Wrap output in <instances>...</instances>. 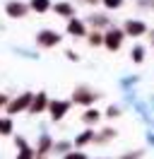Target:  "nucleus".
<instances>
[{"label":"nucleus","mask_w":154,"mask_h":159,"mask_svg":"<svg viewBox=\"0 0 154 159\" xmlns=\"http://www.w3.org/2000/svg\"><path fill=\"white\" fill-rule=\"evenodd\" d=\"M123 41H125V31L111 24V27H108V31L104 34V46L111 51V53H116V51H120Z\"/></svg>","instance_id":"obj_1"},{"label":"nucleus","mask_w":154,"mask_h":159,"mask_svg":"<svg viewBox=\"0 0 154 159\" xmlns=\"http://www.w3.org/2000/svg\"><path fill=\"white\" fill-rule=\"evenodd\" d=\"M99 97H101V94H99V92H94V89H89V87H77V89L72 92V101H75V104H82V106L94 104Z\"/></svg>","instance_id":"obj_2"},{"label":"nucleus","mask_w":154,"mask_h":159,"mask_svg":"<svg viewBox=\"0 0 154 159\" xmlns=\"http://www.w3.org/2000/svg\"><path fill=\"white\" fill-rule=\"evenodd\" d=\"M60 34L58 31H53V29H41L36 34V43L41 46V48H53V46H58L60 43Z\"/></svg>","instance_id":"obj_3"},{"label":"nucleus","mask_w":154,"mask_h":159,"mask_svg":"<svg viewBox=\"0 0 154 159\" xmlns=\"http://www.w3.org/2000/svg\"><path fill=\"white\" fill-rule=\"evenodd\" d=\"M31 99H34V94H31V92H24L22 97H17L15 101H10V104H7V113L12 116V113H19V111H29Z\"/></svg>","instance_id":"obj_4"},{"label":"nucleus","mask_w":154,"mask_h":159,"mask_svg":"<svg viewBox=\"0 0 154 159\" xmlns=\"http://www.w3.org/2000/svg\"><path fill=\"white\" fill-rule=\"evenodd\" d=\"M123 31H125V36H144L147 34V24H144L142 20H128L123 24Z\"/></svg>","instance_id":"obj_5"},{"label":"nucleus","mask_w":154,"mask_h":159,"mask_svg":"<svg viewBox=\"0 0 154 159\" xmlns=\"http://www.w3.org/2000/svg\"><path fill=\"white\" fill-rule=\"evenodd\" d=\"M29 7L24 2H19V0H10L7 5H5V15L12 17V20H22V17H27Z\"/></svg>","instance_id":"obj_6"},{"label":"nucleus","mask_w":154,"mask_h":159,"mask_svg":"<svg viewBox=\"0 0 154 159\" xmlns=\"http://www.w3.org/2000/svg\"><path fill=\"white\" fill-rule=\"evenodd\" d=\"M67 109H70V101H63V99L48 101V111H51V118H53V120H60V118H65Z\"/></svg>","instance_id":"obj_7"},{"label":"nucleus","mask_w":154,"mask_h":159,"mask_svg":"<svg viewBox=\"0 0 154 159\" xmlns=\"http://www.w3.org/2000/svg\"><path fill=\"white\" fill-rule=\"evenodd\" d=\"M67 34L72 39H82V36H87V24L82 20L72 17V20H67Z\"/></svg>","instance_id":"obj_8"},{"label":"nucleus","mask_w":154,"mask_h":159,"mask_svg":"<svg viewBox=\"0 0 154 159\" xmlns=\"http://www.w3.org/2000/svg\"><path fill=\"white\" fill-rule=\"evenodd\" d=\"M46 106H48L46 92H38V94H34V99H31V104H29V113H43Z\"/></svg>","instance_id":"obj_9"},{"label":"nucleus","mask_w":154,"mask_h":159,"mask_svg":"<svg viewBox=\"0 0 154 159\" xmlns=\"http://www.w3.org/2000/svg\"><path fill=\"white\" fill-rule=\"evenodd\" d=\"M53 12H56L58 17H65V20H72V17H75V7H72L70 2H56V5H53Z\"/></svg>","instance_id":"obj_10"},{"label":"nucleus","mask_w":154,"mask_h":159,"mask_svg":"<svg viewBox=\"0 0 154 159\" xmlns=\"http://www.w3.org/2000/svg\"><path fill=\"white\" fill-rule=\"evenodd\" d=\"M89 24H92V27H96V29H99V27H111V17H106V15H101V12H94V15H89Z\"/></svg>","instance_id":"obj_11"},{"label":"nucleus","mask_w":154,"mask_h":159,"mask_svg":"<svg viewBox=\"0 0 154 159\" xmlns=\"http://www.w3.org/2000/svg\"><path fill=\"white\" fill-rule=\"evenodd\" d=\"M94 138H96V133L92 128H87L82 135H77V138H75V147H84V145H89V142H94Z\"/></svg>","instance_id":"obj_12"},{"label":"nucleus","mask_w":154,"mask_h":159,"mask_svg":"<svg viewBox=\"0 0 154 159\" xmlns=\"http://www.w3.org/2000/svg\"><path fill=\"white\" fill-rule=\"evenodd\" d=\"M82 120H84L87 125H96V123L101 120V111H96V109H87L84 113H82Z\"/></svg>","instance_id":"obj_13"},{"label":"nucleus","mask_w":154,"mask_h":159,"mask_svg":"<svg viewBox=\"0 0 154 159\" xmlns=\"http://www.w3.org/2000/svg\"><path fill=\"white\" fill-rule=\"evenodd\" d=\"M29 7H31L34 12H38V15H43V12L51 10V0H31Z\"/></svg>","instance_id":"obj_14"},{"label":"nucleus","mask_w":154,"mask_h":159,"mask_svg":"<svg viewBox=\"0 0 154 159\" xmlns=\"http://www.w3.org/2000/svg\"><path fill=\"white\" fill-rule=\"evenodd\" d=\"M116 135H118V133H116L113 128H104V130H101V135H96V138H94V142H96V145H104V142H108V140H113Z\"/></svg>","instance_id":"obj_15"},{"label":"nucleus","mask_w":154,"mask_h":159,"mask_svg":"<svg viewBox=\"0 0 154 159\" xmlns=\"http://www.w3.org/2000/svg\"><path fill=\"white\" fill-rule=\"evenodd\" d=\"M130 60H133V63H142V60H144V46H142V43H135V46H133V51H130Z\"/></svg>","instance_id":"obj_16"},{"label":"nucleus","mask_w":154,"mask_h":159,"mask_svg":"<svg viewBox=\"0 0 154 159\" xmlns=\"http://www.w3.org/2000/svg\"><path fill=\"white\" fill-rule=\"evenodd\" d=\"M87 36H89V46H92V48H96V46H104V34H101V31L96 29V31H92V34H87Z\"/></svg>","instance_id":"obj_17"},{"label":"nucleus","mask_w":154,"mask_h":159,"mask_svg":"<svg viewBox=\"0 0 154 159\" xmlns=\"http://www.w3.org/2000/svg\"><path fill=\"white\" fill-rule=\"evenodd\" d=\"M48 149H51V138H48V135H41V142H38V147H36V157H43Z\"/></svg>","instance_id":"obj_18"},{"label":"nucleus","mask_w":154,"mask_h":159,"mask_svg":"<svg viewBox=\"0 0 154 159\" xmlns=\"http://www.w3.org/2000/svg\"><path fill=\"white\" fill-rule=\"evenodd\" d=\"M12 118H0V135H10L12 133Z\"/></svg>","instance_id":"obj_19"},{"label":"nucleus","mask_w":154,"mask_h":159,"mask_svg":"<svg viewBox=\"0 0 154 159\" xmlns=\"http://www.w3.org/2000/svg\"><path fill=\"white\" fill-rule=\"evenodd\" d=\"M70 147H72V142H65V140H63V142H56V145H53V152L67 154V152H70Z\"/></svg>","instance_id":"obj_20"},{"label":"nucleus","mask_w":154,"mask_h":159,"mask_svg":"<svg viewBox=\"0 0 154 159\" xmlns=\"http://www.w3.org/2000/svg\"><path fill=\"white\" fill-rule=\"evenodd\" d=\"M101 2H104L106 10H118V7H123L125 0H101Z\"/></svg>","instance_id":"obj_21"},{"label":"nucleus","mask_w":154,"mask_h":159,"mask_svg":"<svg viewBox=\"0 0 154 159\" xmlns=\"http://www.w3.org/2000/svg\"><path fill=\"white\" fill-rule=\"evenodd\" d=\"M34 157H36V152L29 149V147H22V152L17 154V159H34Z\"/></svg>","instance_id":"obj_22"},{"label":"nucleus","mask_w":154,"mask_h":159,"mask_svg":"<svg viewBox=\"0 0 154 159\" xmlns=\"http://www.w3.org/2000/svg\"><path fill=\"white\" fill-rule=\"evenodd\" d=\"M118 116H120V109H118L116 104H111V106L106 109V118H118Z\"/></svg>","instance_id":"obj_23"},{"label":"nucleus","mask_w":154,"mask_h":159,"mask_svg":"<svg viewBox=\"0 0 154 159\" xmlns=\"http://www.w3.org/2000/svg\"><path fill=\"white\" fill-rule=\"evenodd\" d=\"M63 159H87V154L84 152H67Z\"/></svg>","instance_id":"obj_24"},{"label":"nucleus","mask_w":154,"mask_h":159,"mask_svg":"<svg viewBox=\"0 0 154 159\" xmlns=\"http://www.w3.org/2000/svg\"><path fill=\"white\" fill-rule=\"evenodd\" d=\"M15 145L22 149V147H27V140H24V138H17V140H15Z\"/></svg>","instance_id":"obj_25"},{"label":"nucleus","mask_w":154,"mask_h":159,"mask_svg":"<svg viewBox=\"0 0 154 159\" xmlns=\"http://www.w3.org/2000/svg\"><path fill=\"white\" fill-rule=\"evenodd\" d=\"M65 56H67V58H70V60H79V56H77V53H75V51H67V53H65Z\"/></svg>","instance_id":"obj_26"},{"label":"nucleus","mask_w":154,"mask_h":159,"mask_svg":"<svg viewBox=\"0 0 154 159\" xmlns=\"http://www.w3.org/2000/svg\"><path fill=\"white\" fill-rule=\"evenodd\" d=\"M149 41H152V46H154V31H152V34H149Z\"/></svg>","instance_id":"obj_27"},{"label":"nucleus","mask_w":154,"mask_h":159,"mask_svg":"<svg viewBox=\"0 0 154 159\" xmlns=\"http://www.w3.org/2000/svg\"><path fill=\"white\" fill-rule=\"evenodd\" d=\"M84 2H99V0H84Z\"/></svg>","instance_id":"obj_28"},{"label":"nucleus","mask_w":154,"mask_h":159,"mask_svg":"<svg viewBox=\"0 0 154 159\" xmlns=\"http://www.w3.org/2000/svg\"><path fill=\"white\" fill-rule=\"evenodd\" d=\"M149 5H152V10H154V0H152V2H149Z\"/></svg>","instance_id":"obj_29"}]
</instances>
